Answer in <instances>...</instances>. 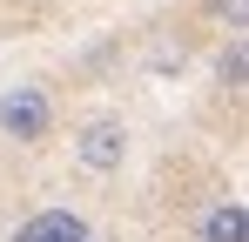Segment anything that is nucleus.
Wrapping results in <instances>:
<instances>
[{
    "label": "nucleus",
    "instance_id": "f257e3e1",
    "mask_svg": "<svg viewBox=\"0 0 249 242\" xmlns=\"http://www.w3.org/2000/svg\"><path fill=\"white\" fill-rule=\"evenodd\" d=\"M0 135L20 141V148H41L47 135H54V101H47V87H34V81L7 87V94H0Z\"/></svg>",
    "mask_w": 249,
    "mask_h": 242
},
{
    "label": "nucleus",
    "instance_id": "7ed1b4c3",
    "mask_svg": "<svg viewBox=\"0 0 249 242\" xmlns=\"http://www.w3.org/2000/svg\"><path fill=\"white\" fill-rule=\"evenodd\" d=\"M14 242H94V236H88V222L74 208H41V215H27L14 229Z\"/></svg>",
    "mask_w": 249,
    "mask_h": 242
},
{
    "label": "nucleus",
    "instance_id": "20e7f679",
    "mask_svg": "<svg viewBox=\"0 0 249 242\" xmlns=\"http://www.w3.org/2000/svg\"><path fill=\"white\" fill-rule=\"evenodd\" d=\"M196 236L202 242H249V208L243 202H215V208H202Z\"/></svg>",
    "mask_w": 249,
    "mask_h": 242
},
{
    "label": "nucleus",
    "instance_id": "423d86ee",
    "mask_svg": "<svg viewBox=\"0 0 249 242\" xmlns=\"http://www.w3.org/2000/svg\"><path fill=\"white\" fill-rule=\"evenodd\" d=\"M209 14H215L229 34H243V27H249V0H209Z\"/></svg>",
    "mask_w": 249,
    "mask_h": 242
},
{
    "label": "nucleus",
    "instance_id": "39448f33",
    "mask_svg": "<svg viewBox=\"0 0 249 242\" xmlns=\"http://www.w3.org/2000/svg\"><path fill=\"white\" fill-rule=\"evenodd\" d=\"M243 34H229V47H222V54H215V81H222V87H243Z\"/></svg>",
    "mask_w": 249,
    "mask_h": 242
},
{
    "label": "nucleus",
    "instance_id": "f03ea898",
    "mask_svg": "<svg viewBox=\"0 0 249 242\" xmlns=\"http://www.w3.org/2000/svg\"><path fill=\"white\" fill-rule=\"evenodd\" d=\"M74 161H81L88 175H122L128 161V121L122 115H94L74 128Z\"/></svg>",
    "mask_w": 249,
    "mask_h": 242
}]
</instances>
